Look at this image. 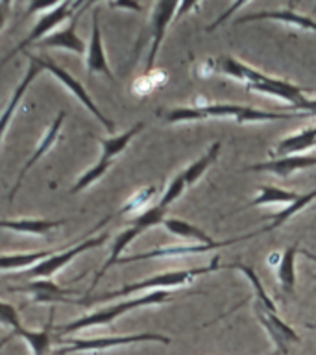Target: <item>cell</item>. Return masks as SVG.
I'll return each mask as SVG.
<instances>
[{"mask_svg": "<svg viewBox=\"0 0 316 355\" xmlns=\"http://www.w3.org/2000/svg\"><path fill=\"white\" fill-rule=\"evenodd\" d=\"M313 277H315V279H316V274H313Z\"/></svg>", "mask_w": 316, "mask_h": 355, "instance_id": "cell-38", "label": "cell"}, {"mask_svg": "<svg viewBox=\"0 0 316 355\" xmlns=\"http://www.w3.org/2000/svg\"><path fill=\"white\" fill-rule=\"evenodd\" d=\"M52 329H54V313H50L49 322L43 329L39 331H28L24 327H21L15 333V337L24 338L30 348H32V355H50V344H52Z\"/></svg>", "mask_w": 316, "mask_h": 355, "instance_id": "cell-27", "label": "cell"}, {"mask_svg": "<svg viewBox=\"0 0 316 355\" xmlns=\"http://www.w3.org/2000/svg\"><path fill=\"white\" fill-rule=\"evenodd\" d=\"M174 294L170 291H150V293L143 294V296H135V298L124 300L121 304L107 305L102 309H96L89 315H83L76 320L63 324V326H55V333L58 335H69V333L80 331V329H87V327L96 326H109L111 322H115L116 318H121L122 315H126L130 311L139 309V307H148V305H161L166 302H172Z\"/></svg>", "mask_w": 316, "mask_h": 355, "instance_id": "cell-3", "label": "cell"}, {"mask_svg": "<svg viewBox=\"0 0 316 355\" xmlns=\"http://www.w3.org/2000/svg\"><path fill=\"white\" fill-rule=\"evenodd\" d=\"M144 230L141 226H137V224H130V227H126L124 232H121L119 235L115 237V241H113V246H111V252H109V257H107V261H105L104 265H102V268H100L98 272H96V276H94L93 283H91V287H89V291L85 293V296H91V293H93L94 288H96V285L100 283V279L105 276V272L109 270L111 266H115L116 263H119V259L122 257V252L130 246V244L135 241V239L143 233Z\"/></svg>", "mask_w": 316, "mask_h": 355, "instance_id": "cell-19", "label": "cell"}, {"mask_svg": "<svg viewBox=\"0 0 316 355\" xmlns=\"http://www.w3.org/2000/svg\"><path fill=\"white\" fill-rule=\"evenodd\" d=\"M13 337H15V333H13V331H10V333H8V335H6V337L2 338V340H0V349L4 348L6 344L10 343V340H11V338H13Z\"/></svg>", "mask_w": 316, "mask_h": 355, "instance_id": "cell-36", "label": "cell"}, {"mask_svg": "<svg viewBox=\"0 0 316 355\" xmlns=\"http://www.w3.org/2000/svg\"><path fill=\"white\" fill-rule=\"evenodd\" d=\"M144 128V122H137V124H133L130 130H126L124 133H119V135H111L107 139L98 137L96 141L102 146V155H100V161H104V163H113L116 155H121L124 150L128 148V144L132 143V139L137 135L141 130Z\"/></svg>", "mask_w": 316, "mask_h": 355, "instance_id": "cell-23", "label": "cell"}, {"mask_svg": "<svg viewBox=\"0 0 316 355\" xmlns=\"http://www.w3.org/2000/svg\"><path fill=\"white\" fill-rule=\"evenodd\" d=\"M67 220H44V218H15V220H0V227L24 235H49L52 230L65 226Z\"/></svg>", "mask_w": 316, "mask_h": 355, "instance_id": "cell-22", "label": "cell"}, {"mask_svg": "<svg viewBox=\"0 0 316 355\" xmlns=\"http://www.w3.org/2000/svg\"><path fill=\"white\" fill-rule=\"evenodd\" d=\"M316 166V155H287V157H274L270 161H263V163H255L246 168L244 172H270L279 178H290L294 172L305 171Z\"/></svg>", "mask_w": 316, "mask_h": 355, "instance_id": "cell-16", "label": "cell"}, {"mask_svg": "<svg viewBox=\"0 0 316 355\" xmlns=\"http://www.w3.org/2000/svg\"><path fill=\"white\" fill-rule=\"evenodd\" d=\"M187 189H188L187 182H185V178H183V174L179 172V174H177L170 183H168V187H166V191L163 193V196H161L159 205H163V207L168 209V207H170V205L174 204V202H176V200L179 198L185 191H187Z\"/></svg>", "mask_w": 316, "mask_h": 355, "instance_id": "cell-31", "label": "cell"}, {"mask_svg": "<svg viewBox=\"0 0 316 355\" xmlns=\"http://www.w3.org/2000/svg\"><path fill=\"white\" fill-rule=\"evenodd\" d=\"M261 232L248 233V235H238V237L226 239V241H216L215 244H174V246H161V248L148 250V252H141V254L133 255H122L116 265H128V263H135V261H146V259H177V257H187V255L205 254V252H213V250H220L224 246H231L246 239L257 237Z\"/></svg>", "mask_w": 316, "mask_h": 355, "instance_id": "cell-7", "label": "cell"}, {"mask_svg": "<svg viewBox=\"0 0 316 355\" xmlns=\"http://www.w3.org/2000/svg\"><path fill=\"white\" fill-rule=\"evenodd\" d=\"M85 69H87L89 76L93 74H104L109 78L111 82H115V76L109 69L107 63V55L104 50V41H102V30H100L98 11H93V32H91V41H89L87 60H85Z\"/></svg>", "mask_w": 316, "mask_h": 355, "instance_id": "cell-18", "label": "cell"}, {"mask_svg": "<svg viewBox=\"0 0 316 355\" xmlns=\"http://www.w3.org/2000/svg\"><path fill=\"white\" fill-rule=\"evenodd\" d=\"M58 250H35V252H19V254L0 255V270L15 272L24 268H33L41 261L49 259Z\"/></svg>", "mask_w": 316, "mask_h": 355, "instance_id": "cell-21", "label": "cell"}, {"mask_svg": "<svg viewBox=\"0 0 316 355\" xmlns=\"http://www.w3.org/2000/svg\"><path fill=\"white\" fill-rule=\"evenodd\" d=\"M316 146V126H307L299 132L283 137L276 144L274 155L276 157H287V155H301V152Z\"/></svg>", "mask_w": 316, "mask_h": 355, "instance_id": "cell-20", "label": "cell"}, {"mask_svg": "<svg viewBox=\"0 0 316 355\" xmlns=\"http://www.w3.org/2000/svg\"><path fill=\"white\" fill-rule=\"evenodd\" d=\"M163 227L166 232L182 237L185 241H194V244H215V239H211L204 230H200L198 226H194L191 222L183 220V218H176V216H166L163 220Z\"/></svg>", "mask_w": 316, "mask_h": 355, "instance_id": "cell-24", "label": "cell"}, {"mask_svg": "<svg viewBox=\"0 0 316 355\" xmlns=\"http://www.w3.org/2000/svg\"><path fill=\"white\" fill-rule=\"evenodd\" d=\"M111 216H105L104 220H100L94 227H91L87 232V235H83L76 244H69V246H61L58 252H55L52 257L41 261L39 265H35L33 268L26 272L28 277H39V279H50L54 276L55 272L63 270L71 261H74L78 255H82L83 252H89V250L96 248V246H102V244L107 243L109 235L107 233H102V235H96V237H91L96 230L104 226L105 222H109Z\"/></svg>", "mask_w": 316, "mask_h": 355, "instance_id": "cell-4", "label": "cell"}, {"mask_svg": "<svg viewBox=\"0 0 316 355\" xmlns=\"http://www.w3.org/2000/svg\"><path fill=\"white\" fill-rule=\"evenodd\" d=\"M93 4V2H87V4H83V8L80 11H76L72 19L69 21L63 30L60 32H52L50 35L43 39V41H39V46L41 49H63L69 50V52H74V54H85V43H83L80 35L76 32V24L80 21V17H82V11H85L89 6Z\"/></svg>", "mask_w": 316, "mask_h": 355, "instance_id": "cell-14", "label": "cell"}, {"mask_svg": "<svg viewBox=\"0 0 316 355\" xmlns=\"http://www.w3.org/2000/svg\"><path fill=\"white\" fill-rule=\"evenodd\" d=\"M111 8H126V10H141L139 4H132V2H111Z\"/></svg>", "mask_w": 316, "mask_h": 355, "instance_id": "cell-34", "label": "cell"}, {"mask_svg": "<svg viewBox=\"0 0 316 355\" xmlns=\"http://www.w3.org/2000/svg\"><path fill=\"white\" fill-rule=\"evenodd\" d=\"M248 91H255V93H263L266 96L285 100V102L290 104V107H288L290 111L307 98V89L298 87V85H294V83L287 82V80L268 76V74H265V78L261 82L248 85Z\"/></svg>", "mask_w": 316, "mask_h": 355, "instance_id": "cell-12", "label": "cell"}, {"mask_svg": "<svg viewBox=\"0 0 316 355\" xmlns=\"http://www.w3.org/2000/svg\"><path fill=\"white\" fill-rule=\"evenodd\" d=\"M33 58H35V61H37L39 65H41V69H43V71H46L49 74H52V76H54L58 82L63 83V85H65V87L69 89V91H71V93L74 94V96H76V98L80 100V102H82V104L85 105V107H87V110L91 111V113H93V115L96 116L100 122H102V124H104V128L107 130V132L109 133L115 132V124H113V121H109V119H107V116H105L104 113H102V111L96 107L94 100L91 98V94L87 93V89L83 87L82 83L78 82L76 78L72 76V74H69V72H67L63 67H60L58 63H54V61L50 60L49 55L33 54Z\"/></svg>", "mask_w": 316, "mask_h": 355, "instance_id": "cell-9", "label": "cell"}, {"mask_svg": "<svg viewBox=\"0 0 316 355\" xmlns=\"http://www.w3.org/2000/svg\"><path fill=\"white\" fill-rule=\"evenodd\" d=\"M220 148H222L220 141L213 143L200 159L193 161V163H191V165L182 172L183 178H185V182H187V187H193L194 183H198L200 180H202L205 171H207V168H209V166L216 161V157H218V154H220Z\"/></svg>", "mask_w": 316, "mask_h": 355, "instance_id": "cell-28", "label": "cell"}, {"mask_svg": "<svg viewBox=\"0 0 316 355\" xmlns=\"http://www.w3.org/2000/svg\"><path fill=\"white\" fill-rule=\"evenodd\" d=\"M10 291L30 293L33 296L32 304H78V300L67 298V296H76L78 291L63 288L50 279H41V282L22 285V287H10Z\"/></svg>", "mask_w": 316, "mask_h": 355, "instance_id": "cell-13", "label": "cell"}, {"mask_svg": "<svg viewBox=\"0 0 316 355\" xmlns=\"http://www.w3.org/2000/svg\"><path fill=\"white\" fill-rule=\"evenodd\" d=\"M85 4V2H71V0H67V2H55L50 10H46L43 13V15L39 17V21L35 22V26L30 30V33H28L26 37L22 39L21 43L17 44L15 49L11 50L10 54L4 55V60L0 61V69L8 63V61H11V58L13 55H17L19 52H24V50L30 46V44L33 43H39V41H43L46 35H50V30H54V28H58L63 21H67V19H72V15L76 13V8H82V6Z\"/></svg>", "mask_w": 316, "mask_h": 355, "instance_id": "cell-6", "label": "cell"}, {"mask_svg": "<svg viewBox=\"0 0 316 355\" xmlns=\"http://www.w3.org/2000/svg\"><path fill=\"white\" fill-rule=\"evenodd\" d=\"M301 254H304V255H307V257H309V259L316 261V255H315V254H310L309 250H301Z\"/></svg>", "mask_w": 316, "mask_h": 355, "instance_id": "cell-37", "label": "cell"}, {"mask_svg": "<svg viewBox=\"0 0 316 355\" xmlns=\"http://www.w3.org/2000/svg\"><path fill=\"white\" fill-rule=\"evenodd\" d=\"M177 10H179V2H155L154 8H152V19H150V24H152V41H150V52L148 58H146V69H144L146 76L154 69V63L157 60V54H159L161 44L165 41L166 28L176 19Z\"/></svg>", "mask_w": 316, "mask_h": 355, "instance_id": "cell-10", "label": "cell"}, {"mask_svg": "<svg viewBox=\"0 0 316 355\" xmlns=\"http://www.w3.org/2000/svg\"><path fill=\"white\" fill-rule=\"evenodd\" d=\"M157 115L163 116L168 124H179V122H196L207 121V119H231L237 124H248V122H270V121H290V119H305L304 113H285V111H263L257 107L240 104H205L191 105V107H174V110L157 111Z\"/></svg>", "mask_w": 316, "mask_h": 355, "instance_id": "cell-1", "label": "cell"}, {"mask_svg": "<svg viewBox=\"0 0 316 355\" xmlns=\"http://www.w3.org/2000/svg\"><path fill=\"white\" fill-rule=\"evenodd\" d=\"M296 255H298V243H294L285 252H281L276 265L277 282L285 293H292L296 285Z\"/></svg>", "mask_w": 316, "mask_h": 355, "instance_id": "cell-26", "label": "cell"}, {"mask_svg": "<svg viewBox=\"0 0 316 355\" xmlns=\"http://www.w3.org/2000/svg\"><path fill=\"white\" fill-rule=\"evenodd\" d=\"M220 268H224V266L218 265V255H215V259L211 261L207 266L185 268V270L161 272V274H155V276L141 279V282L128 283V285L116 288V291H109V293L98 294V296H93V298L83 296L82 300H78V304L93 305V304H98V302H107V300L116 298V296H132V294H137L141 293V291H168V288L182 287V285H191L196 277L211 274V272L220 270Z\"/></svg>", "mask_w": 316, "mask_h": 355, "instance_id": "cell-2", "label": "cell"}, {"mask_svg": "<svg viewBox=\"0 0 316 355\" xmlns=\"http://www.w3.org/2000/svg\"><path fill=\"white\" fill-rule=\"evenodd\" d=\"M0 324L2 326L11 327V331L17 333L21 329V318H19V311L11 304L0 302Z\"/></svg>", "mask_w": 316, "mask_h": 355, "instance_id": "cell-32", "label": "cell"}, {"mask_svg": "<svg viewBox=\"0 0 316 355\" xmlns=\"http://www.w3.org/2000/svg\"><path fill=\"white\" fill-rule=\"evenodd\" d=\"M299 194L301 193L287 191V189H281V187H274V185H263V187H259V191H257V196H255V198L248 204V207H255V205H268V204L290 205L299 198Z\"/></svg>", "mask_w": 316, "mask_h": 355, "instance_id": "cell-29", "label": "cell"}, {"mask_svg": "<svg viewBox=\"0 0 316 355\" xmlns=\"http://www.w3.org/2000/svg\"><path fill=\"white\" fill-rule=\"evenodd\" d=\"M8 8H10L8 2H0V30H2V26H4L6 17H8Z\"/></svg>", "mask_w": 316, "mask_h": 355, "instance_id": "cell-35", "label": "cell"}, {"mask_svg": "<svg viewBox=\"0 0 316 355\" xmlns=\"http://www.w3.org/2000/svg\"><path fill=\"white\" fill-rule=\"evenodd\" d=\"M26 58L30 60L28 61L26 74H24V78L21 80V83H19V85L13 89L10 102L6 104V107L2 110V113H0V144H2L4 133H6V130H8V126H10V122H11V119H13V115H15L17 107H19V104H21L22 96H24V93L28 91V87L32 85L33 80H35V78H37L41 72H43V69H41V65H39L37 61H35L33 54H28L26 52Z\"/></svg>", "mask_w": 316, "mask_h": 355, "instance_id": "cell-17", "label": "cell"}, {"mask_svg": "<svg viewBox=\"0 0 316 355\" xmlns=\"http://www.w3.org/2000/svg\"><path fill=\"white\" fill-rule=\"evenodd\" d=\"M61 348L52 355H69L78 352H104V349L128 346L137 343H161L170 344V337L161 333H133V335H113V337H93V338H58Z\"/></svg>", "mask_w": 316, "mask_h": 355, "instance_id": "cell-5", "label": "cell"}, {"mask_svg": "<svg viewBox=\"0 0 316 355\" xmlns=\"http://www.w3.org/2000/svg\"><path fill=\"white\" fill-rule=\"evenodd\" d=\"M63 122H65V111L58 113V116H55L54 121H52V124L49 126V130L43 133V137H41L39 144L35 146V150H33V154L30 155L26 163L22 165L21 172H19V178H17L15 185L11 187L10 196H8V200H10V202H13L15 194L19 193V189H21L22 182H24V178H26L28 172L32 171L33 166H35V163H37V161L41 159L43 155L49 154V150L52 148L55 143H58V139H60V133H61V128H63Z\"/></svg>", "mask_w": 316, "mask_h": 355, "instance_id": "cell-11", "label": "cell"}, {"mask_svg": "<svg viewBox=\"0 0 316 355\" xmlns=\"http://www.w3.org/2000/svg\"><path fill=\"white\" fill-rule=\"evenodd\" d=\"M272 355H279V354H277V352H276V354H272Z\"/></svg>", "mask_w": 316, "mask_h": 355, "instance_id": "cell-39", "label": "cell"}, {"mask_svg": "<svg viewBox=\"0 0 316 355\" xmlns=\"http://www.w3.org/2000/svg\"><path fill=\"white\" fill-rule=\"evenodd\" d=\"M155 193H157V189L155 187H144L141 189V191H137L132 198L128 200L126 204L122 205V209L119 211V215H128V213H133V211L141 209V207H146L150 200L154 198Z\"/></svg>", "mask_w": 316, "mask_h": 355, "instance_id": "cell-30", "label": "cell"}, {"mask_svg": "<svg viewBox=\"0 0 316 355\" xmlns=\"http://www.w3.org/2000/svg\"><path fill=\"white\" fill-rule=\"evenodd\" d=\"M316 200V189H313V191H309V193H301L299 194V198L294 202V204L287 205L285 209H281L279 213H274V215L270 216H265V218H261L263 222L266 220H272L270 224H266L263 230H259L261 233H266V232H274V230H277V227H281L283 224L287 220H290L294 215H298L299 211H304L305 207L309 204H313Z\"/></svg>", "mask_w": 316, "mask_h": 355, "instance_id": "cell-25", "label": "cell"}, {"mask_svg": "<svg viewBox=\"0 0 316 355\" xmlns=\"http://www.w3.org/2000/svg\"><path fill=\"white\" fill-rule=\"evenodd\" d=\"M254 315L266 331V335L270 337L279 355H288L290 344L299 343V335L288 326L287 322L279 318L276 307H268L265 304L254 302Z\"/></svg>", "mask_w": 316, "mask_h": 355, "instance_id": "cell-8", "label": "cell"}, {"mask_svg": "<svg viewBox=\"0 0 316 355\" xmlns=\"http://www.w3.org/2000/svg\"><path fill=\"white\" fill-rule=\"evenodd\" d=\"M255 21H277L283 22V24L296 26L298 30H305V32H316V21L313 17L305 15V13H298V11L290 10V8L255 11V13H249V15L238 17L237 24H246V22Z\"/></svg>", "mask_w": 316, "mask_h": 355, "instance_id": "cell-15", "label": "cell"}, {"mask_svg": "<svg viewBox=\"0 0 316 355\" xmlns=\"http://www.w3.org/2000/svg\"><path fill=\"white\" fill-rule=\"evenodd\" d=\"M246 4H248V2H237V4H233V6H231V8H229V10H227V11H224V13H222V15H220V17H218V19H216V21H215V22H213V24H209V26H207V32H215L216 28L220 26L222 22L226 21L227 17L231 15V11L238 10V8H243V6H246Z\"/></svg>", "mask_w": 316, "mask_h": 355, "instance_id": "cell-33", "label": "cell"}]
</instances>
